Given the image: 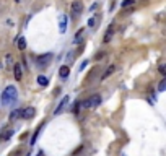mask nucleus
Instances as JSON below:
<instances>
[{
    "instance_id": "f257e3e1",
    "label": "nucleus",
    "mask_w": 166,
    "mask_h": 156,
    "mask_svg": "<svg viewBox=\"0 0 166 156\" xmlns=\"http://www.w3.org/2000/svg\"><path fill=\"white\" fill-rule=\"evenodd\" d=\"M16 99H18V91H16L15 86H7L5 91L2 93V98H0V101H2L3 106L13 104V102H16Z\"/></svg>"
},
{
    "instance_id": "f03ea898",
    "label": "nucleus",
    "mask_w": 166,
    "mask_h": 156,
    "mask_svg": "<svg viewBox=\"0 0 166 156\" xmlns=\"http://www.w3.org/2000/svg\"><path fill=\"white\" fill-rule=\"evenodd\" d=\"M101 104V96L99 94H93V96H90L88 99H85L82 102V106L85 109H95L96 106H99Z\"/></svg>"
},
{
    "instance_id": "7ed1b4c3",
    "label": "nucleus",
    "mask_w": 166,
    "mask_h": 156,
    "mask_svg": "<svg viewBox=\"0 0 166 156\" xmlns=\"http://www.w3.org/2000/svg\"><path fill=\"white\" fill-rule=\"evenodd\" d=\"M52 52H46V54H41L36 57V65L41 67V68H46L51 63V60H52Z\"/></svg>"
},
{
    "instance_id": "20e7f679",
    "label": "nucleus",
    "mask_w": 166,
    "mask_h": 156,
    "mask_svg": "<svg viewBox=\"0 0 166 156\" xmlns=\"http://www.w3.org/2000/svg\"><path fill=\"white\" fill-rule=\"evenodd\" d=\"M82 11H83V3L80 2V0H75V2L72 3V7H70V15H72V18L77 20L78 16L82 15Z\"/></svg>"
},
{
    "instance_id": "39448f33",
    "label": "nucleus",
    "mask_w": 166,
    "mask_h": 156,
    "mask_svg": "<svg viewBox=\"0 0 166 156\" xmlns=\"http://www.w3.org/2000/svg\"><path fill=\"white\" fill-rule=\"evenodd\" d=\"M34 114H36V109H34V107H25V109H21V111H20V115L23 119H33Z\"/></svg>"
},
{
    "instance_id": "423d86ee",
    "label": "nucleus",
    "mask_w": 166,
    "mask_h": 156,
    "mask_svg": "<svg viewBox=\"0 0 166 156\" xmlns=\"http://www.w3.org/2000/svg\"><path fill=\"white\" fill-rule=\"evenodd\" d=\"M67 15L65 13H60L59 15V31L62 33V34H64L65 31H67Z\"/></svg>"
},
{
    "instance_id": "0eeeda50",
    "label": "nucleus",
    "mask_w": 166,
    "mask_h": 156,
    "mask_svg": "<svg viewBox=\"0 0 166 156\" xmlns=\"http://www.w3.org/2000/svg\"><path fill=\"white\" fill-rule=\"evenodd\" d=\"M13 75H15V80H20L23 78V68H21V63H15L13 65Z\"/></svg>"
},
{
    "instance_id": "6e6552de",
    "label": "nucleus",
    "mask_w": 166,
    "mask_h": 156,
    "mask_svg": "<svg viewBox=\"0 0 166 156\" xmlns=\"http://www.w3.org/2000/svg\"><path fill=\"white\" fill-rule=\"evenodd\" d=\"M59 75H60V78H68V75H70V68H68V65H62L60 67V70H59Z\"/></svg>"
},
{
    "instance_id": "1a4fd4ad",
    "label": "nucleus",
    "mask_w": 166,
    "mask_h": 156,
    "mask_svg": "<svg viewBox=\"0 0 166 156\" xmlns=\"http://www.w3.org/2000/svg\"><path fill=\"white\" fill-rule=\"evenodd\" d=\"M11 135H13V129H3V134L0 135V140L5 142V140H8Z\"/></svg>"
},
{
    "instance_id": "9d476101",
    "label": "nucleus",
    "mask_w": 166,
    "mask_h": 156,
    "mask_svg": "<svg viewBox=\"0 0 166 156\" xmlns=\"http://www.w3.org/2000/svg\"><path fill=\"white\" fill-rule=\"evenodd\" d=\"M38 85H39V86H43V88H46V86L49 85L47 77H44V75H39V77H38Z\"/></svg>"
},
{
    "instance_id": "9b49d317",
    "label": "nucleus",
    "mask_w": 166,
    "mask_h": 156,
    "mask_svg": "<svg viewBox=\"0 0 166 156\" xmlns=\"http://www.w3.org/2000/svg\"><path fill=\"white\" fill-rule=\"evenodd\" d=\"M67 101H68V96H64V99H62V101H60V104H59V107H57V109H55V112H54L55 115L62 112V109H64V107H65V104H67Z\"/></svg>"
},
{
    "instance_id": "f8f14e48",
    "label": "nucleus",
    "mask_w": 166,
    "mask_h": 156,
    "mask_svg": "<svg viewBox=\"0 0 166 156\" xmlns=\"http://www.w3.org/2000/svg\"><path fill=\"white\" fill-rule=\"evenodd\" d=\"M114 70H116V65H109L107 67V70L103 73V77H101V80H106L107 77H109V75H112L114 73Z\"/></svg>"
},
{
    "instance_id": "ddd939ff",
    "label": "nucleus",
    "mask_w": 166,
    "mask_h": 156,
    "mask_svg": "<svg viewBox=\"0 0 166 156\" xmlns=\"http://www.w3.org/2000/svg\"><path fill=\"white\" fill-rule=\"evenodd\" d=\"M112 33H114V28L111 26L109 30L106 31V34H104V39H103V41H104V42H109L111 39H112Z\"/></svg>"
},
{
    "instance_id": "4468645a",
    "label": "nucleus",
    "mask_w": 166,
    "mask_h": 156,
    "mask_svg": "<svg viewBox=\"0 0 166 156\" xmlns=\"http://www.w3.org/2000/svg\"><path fill=\"white\" fill-rule=\"evenodd\" d=\"M18 49L20 50H25L26 49V39H25V36L18 38Z\"/></svg>"
},
{
    "instance_id": "2eb2a0df",
    "label": "nucleus",
    "mask_w": 166,
    "mask_h": 156,
    "mask_svg": "<svg viewBox=\"0 0 166 156\" xmlns=\"http://www.w3.org/2000/svg\"><path fill=\"white\" fill-rule=\"evenodd\" d=\"M82 36H83V30H80V31L75 34V39H73V44H80V42H82Z\"/></svg>"
},
{
    "instance_id": "dca6fc26",
    "label": "nucleus",
    "mask_w": 166,
    "mask_h": 156,
    "mask_svg": "<svg viewBox=\"0 0 166 156\" xmlns=\"http://www.w3.org/2000/svg\"><path fill=\"white\" fill-rule=\"evenodd\" d=\"M135 0H124L122 2V8H129V7H134Z\"/></svg>"
},
{
    "instance_id": "f3484780",
    "label": "nucleus",
    "mask_w": 166,
    "mask_h": 156,
    "mask_svg": "<svg viewBox=\"0 0 166 156\" xmlns=\"http://www.w3.org/2000/svg\"><path fill=\"white\" fill-rule=\"evenodd\" d=\"M20 111H21V109H15V111H11V112H10V119H11V120L18 119V115H20Z\"/></svg>"
},
{
    "instance_id": "a211bd4d",
    "label": "nucleus",
    "mask_w": 166,
    "mask_h": 156,
    "mask_svg": "<svg viewBox=\"0 0 166 156\" xmlns=\"http://www.w3.org/2000/svg\"><path fill=\"white\" fill-rule=\"evenodd\" d=\"M158 91H166V78H163L158 85Z\"/></svg>"
},
{
    "instance_id": "6ab92c4d",
    "label": "nucleus",
    "mask_w": 166,
    "mask_h": 156,
    "mask_svg": "<svg viewBox=\"0 0 166 156\" xmlns=\"http://www.w3.org/2000/svg\"><path fill=\"white\" fill-rule=\"evenodd\" d=\"M158 72L161 73V75H164V77H166V63H161V65L158 67Z\"/></svg>"
},
{
    "instance_id": "aec40b11",
    "label": "nucleus",
    "mask_w": 166,
    "mask_h": 156,
    "mask_svg": "<svg viewBox=\"0 0 166 156\" xmlns=\"http://www.w3.org/2000/svg\"><path fill=\"white\" fill-rule=\"evenodd\" d=\"M5 62H7V67L8 68H11V63H13V59H11V55L8 54L7 57H5Z\"/></svg>"
},
{
    "instance_id": "412c9836",
    "label": "nucleus",
    "mask_w": 166,
    "mask_h": 156,
    "mask_svg": "<svg viewBox=\"0 0 166 156\" xmlns=\"http://www.w3.org/2000/svg\"><path fill=\"white\" fill-rule=\"evenodd\" d=\"M80 106H82V102H75V107H73V112H75V114H78Z\"/></svg>"
},
{
    "instance_id": "4be33fe9",
    "label": "nucleus",
    "mask_w": 166,
    "mask_h": 156,
    "mask_svg": "<svg viewBox=\"0 0 166 156\" xmlns=\"http://www.w3.org/2000/svg\"><path fill=\"white\" fill-rule=\"evenodd\" d=\"M95 23H96L95 18H90V20H88V26H95Z\"/></svg>"
},
{
    "instance_id": "5701e85b",
    "label": "nucleus",
    "mask_w": 166,
    "mask_h": 156,
    "mask_svg": "<svg viewBox=\"0 0 166 156\" xmlns=\"http://www.w3.org/2000/svg\"><path fill=\"white\" fill-rule=\"evenodd\" d=\"M87 65H88V60H85V62L82 63V65H80V68H82V70H83V68H85V67H87Z\"/></svg>"
},
{
    "instance_id": "b1692460",
    "label": "nucleus",
    "mask_w": 166,
    "mask_h": 156,
    "mask_svg": "<svg viewBox=\"0 0 166 156\" xmlns=\"http://www.w3.org/2000/svg\"><path fill=\"white\" fill-rule=\"evenodd\" d=\"M101 57H104V52H103V54H98V55H96V60H99Z\"/></svg>"
},
{
    "instance_id": "393cba45",
    "label": "nucleus",
    "mask_w": 166,
    "mask_h": 156,
    "mask_svg": "<svg viewBox=\"0 0 166 156\" xmlns=\"http://www.w3.org/2000/svg\"><path fill=\"white\" fill-rule=\"evenodd\" d=\"M38 156H44V153H43V151H39V153H38Z\"/></svg>"
},
{
    "instance_id": "a878e982",
    "label": "nucleus",
    "mask_w": 166,
    "mask_h": 156,
    "mask_svg": "<svg viewBox=\"0 0 166 156\" xmlns=\"http://www.w3.org/2000/svg\"><path fill=\"white\" fill-rule=\"evenodd\" d=\"M15 2H20V0H15Z\"/></svg>"
}]
</instances>
